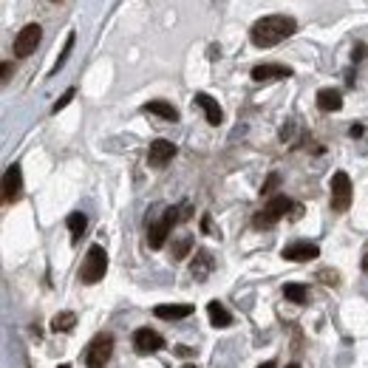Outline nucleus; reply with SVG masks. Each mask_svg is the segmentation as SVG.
Here are the masks:
<instances>
[{"label":"nucleus","mask_w":368,"mask_h":368,"mask_svg":"<svg viewBox=\"0 0 368 368\" xmlns=\"http://www.w3.org/2000/svg\"><path fill=\"white\" fill-rule=\"evenodd\" d=\"M286 261H314L320 255V247L317 244H309V241H295L289 247H283L281 252Z\"/></svg>","instance_id":"obj_11"},{"label":"nucleus","mask_w":368,"mask_h":368,"mask_svg":"<svg viewBox=\"0 0 368 368\" xmlns=\"http://www.w3.org/2000/svg\"><path fill=\"white\" fill-rule=\"evenodd\" d=\"M85 227H88V221H85L82 213H71V216H68V230H71V241H74V244L82 238Z\"/></svg>","instance_id":"obj_20"},{"label":"nucleus","mask_w":368,"mask_h":368,"mask_svg":"<svg viewBox=\"0 0 368 368\" xmlns=\"http://www.w3.org/2000/svg\"><path fill=\"white\" fill-rule=\"evenodd\" d=\"M289 210H295V204L286 196H272L269 204L255 216V227H272L278 219H283Z\"/></svg>","instance_id":"obj_5"},{"label":"nucleus","mask_w":368,"mask_h":368,"mask_svg":"<svg viewBox=\"0 0 368 368\" xmlns=\"http://www.w3.org/2000/svg\"><path fill=\"white\" fill-rule=\"evenodd\" d=\"M145 111H147V114H156V116H161V119H170V122L178 119V111H176L170 102H164V99H153V102H147Z\"/></svg>","instance_id":"obj_18"},{"label":"nucleus","mask_w":368,"mask_h":368,"mask_svg":"<svg viewBox=\"0 0 368 368\" xmlns=\"http://www.w3.org/2000/svg\"><path fill=\"white\" fill-rule=\"evenodd\" d=\"M196 105L204 111V116H207V122H210V125H219V122H221V116H224V114H221L219 102H216L210 94H196Z\"/></svg>","instance_id":"obj_14"},{"label":"nucleus","mask_w":368,"mask_h":368,"mask_svg":"<svg viewBox=\"0 0 368 368\" xmlns=\"http://www.w3.org/2000/svg\"><path fill=\"white\" fill-rule=\"evenodd\" d=\"M40 37H43V29L37 26V23H29V26H23L20 32H18V37H15V46H12V51H15V57H29V54H35L37 51V46H40Z\"/></svg>","instance_id":"obj_3"},{"label":"nucleus","mask_w":368,"mask_h":368,"mask_svg":"<svg viewBox=\"0 0 368 368\" xmlns=\"http://www.w3.org/2000/svg\"><path fill=\"white\" fill-rule=\"evenodd\" d=\"M173 156H176V145H173V142H167V139H156V142H150L147 161H150L153 167H164Z\"/></svg>","instance_id":"obj_10"},{"label":"nucleus","mask_w":368,"mask_h":368,"mask_svg":"<svg viewBox=\"0 0 368 368\" xmlns=\"http://www.w3.org/2000/svg\"><path fill=\"white\" fill-rule=\"evenodd\" d=\"M317 108L320 111H340L343 108V97L337 88H323L317 91Z\"/></svg>","instance_id":"obj_15"},{"label":"nucleus","mask_w":368,"mask_h":368,"mask_svg":"<svg viewBox=\"0 0 368 368\" xmlns=\"http://www.w3.org/2000/svg\"><path fill=\"white\" fill-rule=\"evenodd\" d=\"M283 295H286V300H292V303H306V286H300V283H286L283 286Z\"/></svg>","instance_id":"obj_21"},{"label":"nucleus","mask_w":368,"mask_h":368,"mask_svg":"<svg viewBox=\"0 0 368 368\" xmlns=\"http://www.w3.org/2000/svg\"><path fill=\"white\" fill-rule=\"evenodd\" d=\"M156 317L161 320H181V317H190L193 314V306L190 303H161L153 309Z\"/></svg>","instance_id":"obj_13"},{"label":"nucleus","mask_w":368,"mask_h":368,"mask_svg":"<svg viewBox=\"0 0 368 368\" xmlns=\"http://www.w3.org/2000/svg\"><path fill=\"white\" fill-rule=\"evenodd\" d=\"M178 221V210H164V216H161V221H156L150 230H147V244H150V250H159L164 241H167V233H170V227Z\"/></svg>","instance_id":"obj_7"},{"label":"nucleus","mask_w":368,"mask_h":368,"mask_svg":"<svg viewBox=\"0 0 368 368\" xmlns=\"http://www.w3.org/2000/svg\"><path fill=\"white\" fill-rule=\"evenodd\" d=\"M286 368H300V365H298V362H292V365H286Z\"/></svg>","instance_id":"obj_30"},{"label":"nucleus","mask_w":368,"mask_h":368,"mask_svg":"<svg viewBox=\"0 0 368 368\" xmlns=\"http://www.w3.org/2000/svg\"><path fill=\"white\" fill-rule=\"evenodd\" d=\"M20 188H23V176H20V164H9L4 173V199L12 204L20 199Z\"/></svg>","instance_id":"obj_9"},{"label":"nucleus","mask_w":368,"mask_h":368,"mask_svg":"<svg viewBox=\"0 0 368 368\" xmlns=\"http://www.w3.org/2000/svg\"><path fill=\"white\" fill-rule=\"evenodd\" d=\"M258 368H275V362H264V365H258Z\"/></svg>","instance_id":"obj_29"},{"label":"nucleus","mask_w":368,"mask_h":368,"mask_svg":"<svg viewBox=\"0 0 368 368\" xmlns=\"http://www.w3.org/2000/svg\"><path fill=\"white\" fill-rule=\"evenodd\" d=\"M207 314H210V323H213L216 329H227V326L233 323V314H230L219 300H213V303L207 306Z\"/></svg>","instance_id":"obj_17"},{"label":"nucleus","mask_w":368,"mask_h":368,"mask_svg":"<svg viewBox=\"0 0 368 368\" xmlns=\"http://www.w3.org/2000/svg\"><path fill=\"white\" fill-rule=\"evenodd\" d=\"M188 368H193V365H188Z\"/></svg>","instance_id":"obj_33"},{"label":"nucleus","mask_w":368,"mask_h":368,"mask_svg":"<svg viewBox=\"0 0 368 368\" xmlns=\"http://www.w3.org/2000/svg\"><path fill=\"white\" fill-rule=\"evenodd\" d=\"M12 77V63H4V82H9Z\"/></svg>","instance_id":"obj_27"},{"label":"nucleus","mask_w":368,"mask_h":368,"mask_svg":"<svg viewBox=\"0 0 368 368\" xmlns=\"http://www.w3.org/2000/svg\"><path fill=\"white\" fill-rule=\"evenodd\" d=\"M71 49H74V32L68 35V40H66V46H63V51H60V57H57V63H54V68H51V74H57L63 66H66V60H68V54H71Z\"/></svg>","instance_id":"obj_22"},{"label":"nucleus","mask_w":368,"mask_h":368,"mask_svg":"<svg viewBox=\"0 0 368 368\" xmlns=\"http://www.w3.org/2000/svg\"><path fill=\"white\" fill-rule=\"evenodd\" d=\"M74 326H77V314L74 312H60V314L51 317V329L54 331H71Z\"/></svg>","instance_id":"obj_19"},{"label":"nucleus","mask_w":368,"mask_h":368,"mask_svg":"<svg viewBox=\"0 0 368 368\" xmlns=\"http://www.w3.org/2000/svg\"><path fill=\"white\" fill-rule=\"evenodd\" d=\"M60 368H71V365H60Z\"/></svg>","instance_id":"obj_31"},{"label":"nucleus","mask_w":368,"mask_h":368,"mask_svg":"<svg viewBox=\"0 0 368 368\" xmlns=\"http://www.w3.org/2000/svg\"><path fill=\"white\" fill-rule=\"evenodd\" d=\"M190 272H193V278H196V281H204V278L213 272V255H210L207 250H202V252L196 255V261H193Z\"/></svg>","instance_id":"obj_16"},{"label":"nucleus","mask_w":368,"mask_h":368,"mask_svg":"<svg viewBox=\"0 0 368 368\" xmlns=\"http://www.w3.org/2000/svg\"><path fill=\"white\" fill-rule=\"evenodd\" d=\"M133 345H136L139 354H153V351L164 348V337L159 331H153V329H139L133 334Z\"/></svg>","instance_id":"obj_8"},{"label":"nucleus","mask_w":368,"mask_h":368,"mask_svg":"<svg viewBox=\"0 0 368 368\" xmlns=\"http://www.w3.org/2000/svg\"><path fill=\"white\" fill-rule=\"evenodd\" d=\"M111 351H114V337H111V334H99V337H94L91 345H88V351H85V362H88V368H105Z\"/></svg>","instance_id":"obj_6"},{"label":"nucleus","mask_w":368,"mask_h":368,"mask_svg":"<svg viewBox=\"0 0 368 368\" xmlns=\"http://www.w3.org/2000/svg\"><path fill=\"white\" fill-rule=\"evenodd\" d=\"M295 32H298V23L292 18H286V15H269V18L258 20L252 26L250 37H252V43L258 49H272V46L283 43L286 37H292Z\"/></svg>","instance_id":"obj_1"},{"label":"nucleus","mask_w":368,"mask_h":368,"mask_svg":"<svg viewBox=\"0 0 368 368\" xmlns=\"http://www.w3.org/2000/svg\"><path fill=\"white\" fill-rule=\"evenodd\" d=\"M331 207L337 213H345L351 207V178L343 170H337L331 176Z\"/></svg>","instance_id":"obj_4"},{"label":"nucleus","mask_w":368,"mask_h":368,"mask_svg":"<svg viewBox=\"0 0 368 368\" xmlns=\"http://www.w3.org/2000/svg\"><path fill=\"white\" fill-rule=\"evenodd\" d=\"M105 272H108V255H105V250L99 244H94L88 250V255H85V261H82L80 281L82 283H99L105 278Z\"/></svg>","instance_id":"obj_2"},{"label":"nucleus","mask_w":368,"mask_h":368,"mask_svg":"<svg viewBox=\"0 0 368 368\" xmlns=\"http://www.w3.org/2000/svg\"><path fill=\"white\" fill-rule=\"evenodd\" d=\"M190 247H193V238H190V235H184V238H181V241H178V244L173 247V258H176V261H181V258H188Z\"/></svg>","instance_id":"obj_23"},{"label":"nucleus","mask_w":368,"mask_h":368,"mask_svg":"<svg viewBox=\"0 0 368 368\" xmlns=\"http://www.w3.org/2000/svg\"><path fill=\"white\" fill-rule=\"evenodd\" d=\"M71 99H74V88H68V91H66V94H63V97L54 102V108H51V111H54V114H60V111H63V108H66Z\"/></svg>","instance_id":"obj_24"},{"label":"nucleus","mask_w":368,"mask_h":368,"mask_svg":"<svg viewBox=\"0 0 368 368\" xmlns=\"http://www.w3.org/2000/svg\"><path fill=\"white\" fill-rule=\"evenodd\" d=\"M320 278H326V283H337V272H320Z\"/></svg>","instance_id":"obj_26"},{"label":"nucleus","mask_w":368,"mask_h":368,"mask_svg":"<svg viewBox=\"0 0 368 368\" xmlns=\"http://www.w3.org/2000/svg\"><path fill=\"white\" fill-rule=\"evenodd\" d=\"M278 181H281V176H278V173H272V176L266 178V184H264V190H261V193H264V196H269V193L278 188Z\"/></svg>","instance_id":"obj_25"},{"label":"nucleus","mask_w":368,"mask_h":368,"mask_svg":"<svg viewBox=\"0 0 368 368\" xmlns=\"http://www.w3.org/2000/svg\"><path fill=\"white\" fill-rule=\"evenodd\" d=\"M51 4H60V0H51Z\"/></svg>","instance_id":"obj_32"},{"label":"nucleus","mask_w":368,"mask_h":368,"mask_svg":"<svg viewBox=\"0 0 368 368\" xmlns=\"http://www.w3.org/2000/svg\"><path fill=\"white\" fill-rule=\"evenodd\" d=\"M348 133H351V136H362V125H351Z\"/></svg>","instance_id":"obj_28"},{"label":"nucleus","mask_w":368,"mask_h":368,"mask_svg":"<svg viewBox=\"0 0 368 368\" xmlns=\"http://www.w3.org/2000/svg\"><path fill=\"white\" fill-rule=\"evenodd\" d=\"M292 77V71L286 66H275V63H266V66H255L252 68V80L255 82H269V80H286Z\"/></svg>","instance_id":"obj_12"}]
</instances>
